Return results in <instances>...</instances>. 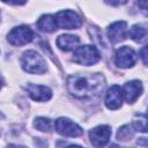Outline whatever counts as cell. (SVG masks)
Segmentation results:
<instances>
[{"label":"cell","instance_id":"4fadbf2b","mask_svg":"<svg viewBox=\"0 0 148 148\" xmlns=\"http://www.w3.org/2000/svg\"><path fill=\"white\" fill-rule=\"evenodd\" d=\"M80 38L74 35H60L57 38V45L62 51H71L77 47Z\"/></svg>","mask_w":148,"mask_h":148},{"label":"cell","instance_id":"8992f818","mask_svg":"<svg viewBox=\"0 0 148 148\" xmlns=\"http://www.w3.org/2000/svg\"><path fill=\"white\" fill-rule=\"evenodd\" d=\"M54 128H56V131H57L59 134L65 135V136H72V138H74V136H80V135L83 133L82 128H81L77 124H75V123L72 121L71 119L64 118V117L58 118V119L56 120V123H54Z\"/></svg>","mask_w":148,"mask_h":148},{"label":"cell","instance_id":"7a4b0ae2","mask_svg":"<svg viewBox=\"0 0 148 148\" xmlns=\"http://www.w3.org/2000/svg\"><path fill=\"white\" fill-rule=\"evenodd\" d=\"M22 68L31 74H42L46 72V64L43 57L36 51H25L21 57Z\"/></svg>","mask_w":148,"mask_h":148},{"label":"cell","instance_id":"44dd1931","mask_svg":"<svg viewBox=\"0 0 148 148\" xmlns=\"http://www.w3.org/2000/svg\"><path fill=\"white\" fill-rule=\"evenodd\" d=\"M146 52H147V46H143V47L141 49V51H140V56H141L142 61H143L145 65L147 64V56H146Z\"/></svg>","mask_w":148,"mask_h":148},{"label":"cell","instance_id":"ffe728a7","mask_svg":"<svg viewBox=\"0 0 148 148\" xmlns=\"http://www.w3.org/2000/svg\"><path fill=\"white\" fill-rule=\"evenodd\" d=\"M1 1L10 5H24L27 2V0H1Z\"/></svg>","mask_w":148,"mask_h":148},{"label":"cell","instance_id":"9a60e30c","mask_svg":"<svg viewBox=\"0 0 148 148\" xmlns=\"http://www.w3.org/2000/svg\"><path fill=\"white\" fill-rule=\"evenodd\" d=\"M128 35H130V37H131L133 40L140 43V42H145V40H146L147 30H146V28H145L143 25H141V24H134V25L130 29Z\"/></svg>","mask_w":148,"mask_h":148},{"label":"cell","instance_id":"277c9868","mask_svg":"<svg viewBox=\"0 0 148 148\" xmlns=\"http://www.w3.org/2000/svg\"><path fill=\"white\" fill-rule=\"evenodd\" d=\"M56 22L57 27L61 29H77L82 24L81 17L74 12V10H60L57 13Z\"/></svg>","mask_w":148,"mask_h":148},{"label":"cell","instance_id":"d6986e66","mask_svg":"<svg viewBox=\"0 0 148 148\" xmlns=\"http://www.w3.org/2000/svg\"><path fill=\"white\" fill-rule=\"evenodd\" d=\"M108 5H111V6H120V5H124L126 3L128 0H104Z\"/></svg>","mask_w":148,"mask_h":148},{"label":"cell","instance_id":"7c38bea8","mask_svg":"<svg viewBox=\"0 0 148 148\" xmlns=\"http://www.w3.org/2000/svg\"><path fill=\"white\" fill-rule=\"evenodd\" d=\"M28 92L34 101H38V102H45L52 97L51 89L47 88L46 86H40V84H29Z\"/></svg>","mask_w":148,"mask_h":148},{"label":"cell","instance_id":"603a6c76","mask_svg":"<svg viewBox=\"0 0 148 148\" xmlns=\"http://www.w3.org/2000/svg\"><path fill=\"white\" fill-rule=\"evenodd\" d=\"M1 87H2V79L0 77V89H1Z\"/></svg>","mask_w":148,"mask_h":148},{"label":"cell","instance_id":"5b68a950","mask_svg":"<svg viewBox=\"0 0 148 148\" xmlns=\"http://www.w3.org/2000/svg\"><path fill=\"white\" fill-rule=\"evenodd\" d=\"M34 38V31L27 25H20L12 29L8 34V42L14 46H22L28 44Z\"/></svg>","mask_w":148,"mask_h":148},{"label":"cell","instance_id":"9c48e42d","mask_svg":"<svg viewBox=\"0 0 148 148\" xmlns=\"http://www.w3.org/2000/svg\"><path fill=\"white\" fill-rule=\"evenodd\" d=\"M121 103H123V89L117 84L111 86L105 95V105L111 110H116L121 106Z\"/></svg>","mask_w":148,"mask_h":148},{"label":"cell","instance_id":"52a82bcc","mask_svg":"<svg viewBox=\"0 0 148 148\" xmlns=\"http://www.w3.org/2000/svg\"><path fill=\"white\" fill-rule=\"evenodd\" d=\"M136 61V53L130 46H121L116 51L114 62L120 68H130Z\"/></svg>","mask_w":148,"mask_h":148},{"label":"cell","instance_id":"30bf717a","mask_svg":"<svg viewBox=\"0 0 148 148\" xmlns=\"http://www.w3.org/2000/svg\"><path fill=\"white\" fill-rule=\"evenodd\" d=\"M127 36V24L125 21H117L108 28V37L112 43H119Z\"/></svg>","mask_w":148,"mask_h":148},{"label":"cell","instance_id":"6da1fadb","mask_svg":"<svg viewBox=\"0 0 148 148\" xmlns=\"http://www.w3.org/2000/svg\"><path fill=\"white\" fill-rule=\"evenodd\" d=\"M105 86V79L99 73L72 75L67 80V89L76 98L88 99L99 95Z\"/></svg>","mask_w":148,"mask_h":148},{"label":"cell","instance_id":"5bb4252c","mask_svg":"<svg viewBox=\"0 0 148 148\" xmlns=\"http://www.w3.org/2000/svg\"><path fill=\"white\" fill-rule=\"evenodd\" d=\"M37 28L40 31H44V32L54 31L58 28L57 27V22H56V17L53 15H50V14L40 16L38 18V21H37Z\"/></svg>","mask_w":148,"mask_h":148},{"label":"cell","instance_id":"ac0fdd59","mask_svg":"<svg viewBox=\"0 0 148 148\" xmlns=\"http://www.w3.org/2000/svg\"><path fill=\"white\" fill-rule=\"evenodd\" d=\"M134 127H135V131H141V132H146L147 131V124H146V117L142 116V119H136L134 120L133 123Z\"/></svg>","mask_w":148,"mask_h":148},{"label":"cell","instance_id":"8fae6325","mask_svg":"<svg viewBox=\"0 0 148 148\" xmlns=\"http://www.w3.org/2000/svg\"><path fill=\"white\" fill-rule=\"evenodd\" d=\"M142 92V84L140 81L138 80H133L130 81L127 83H125L124 86V90H123V95L125 97V101L130 104V103H134L139 96Z\"/></svg>","mask_w":148,"mask_h":148},{"label":"cell","instance_id":"ba28073f","mask_svg":"<svg viewBox=\"0 0 148 148\" xmlns=\"http://www.w3.org/2000/svg\"><path fill=\"white\" fill-rule=\"evenodd\" d=\"M111 136V127L108 125H99L89 132V139L95 147L105 146Z\"/></svg>","mask_w":148,"mask_h":148},{"label":"cell","instance_id":"cb8c5ba5","mask_svg":"<svg viewBox=\"0 0 148 148\" xmlns=\"http://www.w3.org/2000/svg\"><path fill=\"white\" fill-rule=\"evenodd\" d=\"M0 117H2V114H1V113H0Z\"/></svg>","mask_w":148,"mask_h":148},{"label":"cell","instance_id":"3957f363","mask_svg":"<svg viewBox=\"0 0 148 148\" xmlns=\"http://www.w3.org/2000/svg\"><path fill=\"white\" fill-rule=\"evenodd\" d=\"M99 59H101V54L98 50L92 45L77 46L73 53V61L84 66L94 65Z\"/></svg>","mask_w":148,"mask_h":148},{"label":"cell","instance_id":"7402d4cb","mask_svg":"<svg viewBox=\"0 0 148 148\" xmlns=\"http://www.w3.org/2000/svg\"><path fill=\"white\" fill-rule=\"evenodd\" d=\"M138 5L141 7L142 10L147 9V0H138Z\"/></svg>","mask_w":148,"mask_h":148},{"label":"cell","instance_id":"2e32d148","mask_svg":"<svg viewBox=\"0 0 148 148\" xmlns=\"http://www.w3.org/2000/svg\"><path fill=\"white\" fill-rule=\"evenodd\" d=\"M35 127L42 132H50L52 128V123L49 118H44V117H38L36 118L35 123H34Z\"/></svg>","mask_w":148,"mask_h":148},{"label":"cell","instance_id":"e0dca14e","mask_svg":"<svg viewBox=\"0 0 148 148\" xmlns=\"http://www.w3.org/2000/svg\"><path fill=\"white\" fill-rule=\"evenodd\" d=\"M134 131H135V128H133L131 125H125L119 128V131L117 133V138H118V140H128L130 138L133 136Z\"/></svg>","mask_w":148,"mask_h":148}]
</instances>
